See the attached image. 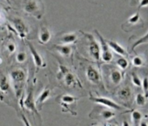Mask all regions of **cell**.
<instances>
[{"label":"cell","instance_id":"6da1fadb","mask_svg":"<svg viewBox=\"0 0 148 126\" xmlns=\"http://www.w3.org/2000/svg\"><path fill=\"white\" fill-rule=\"evenodd\" d=\"M25 76V73L23 69H15L10 73V78L12 84L14 85V89L18 97H19V95L21 93Z\"/></svg>","mask_w":148,"mask_h":126},{"label":"cell","instance_id":"7a4b0ae2","mask_svg":"<svg viewBox=\"0 0 148 126\" xmlns=\"http://www.w3.org/2000/svg\"><path fill=\"white\" fill-rule=\"evenodd\" d=\"M95 33H97L99 39V42H100V49H101V54H100V59L104 61V62H111L113 59V54L107 44V42L103 39V37L99 34V33L98 31H95Z\"/></svg>","mask_w":148,"mask_h":126},{"label":"cell","instance_id":"3957f363","mask_svg":"<svg viewBox=\"0 0 148 126\" xmlns=\"http://www.w3.org/2000/svg\"><path fill=\"white\" fill-rule=\"evenodd\" d=\"M87 37L89 39V46H88L89 53L95 60L98 61L100 60V54H101L100 46L98 43V41L93 38V36H92L91 34H88Z\"/></svg>","mask_w":148,"mask_h":126},{"label":"cell","instance_id":"277c9868","mask_svg":"<svg viewBox=\"0 0 148 126\" xmlns=\"http://www.w3.org/2000/svg\"><path fill=\"white\" fill-rule=\"evenodd\" d=\"M91 100H92L94 102L100 104L102 106H105L108 109H116V110L122 109V107L120 105H119L117 102H115L114 101H112L107 97H92V96H91Z\"/></svg>","mask_w":148,"mask_h":126},{"label":"cell","instance_id":"5b68a950","mask_svg":"<svg viewBox=\"0 0 148 126\" xmlns=\"http://www.w3.org/2000/svg\"><path fill=\"white\" fill-rule=\"evenodd\" d=\"M86 76L87 80L92 84H99L101 81V76L99 72L96 68L92 65L87 66L86 69Z\"/></svg>","mask_w":148,"mask_h":126},{"label":"cell","instance_id":"8992f818","mask_svg":"<svg viewBox=\"0 0 148 126\" xmlns=\"http://www.w3.org/2000/svg\"><path fill=\"white\" fill-rule=\"evenodd\" d=\"M28 46H29V49H30V53H31V55L33 59V61H34V64L36 67L38 68H44L46 66L45 62V60L44 58L42 57V55L35 49V47L33 46L32 44L31 43H28Z\"/></svg>","mask_w":148,"mask_h":126},{"label":"cell","instance_id":"52a82bcc","mask_svg":"<svg viewBox=\"0 0 148 126\" xmlns=\"http://www.w3.org/2000/svg\"><path fill=\"white\" fill-rule=\"evenodd\" d=\"M23 10L27 14L35 15L39 10V3L38 0H27L23 6Z\"/></svg>","mask_w":148,"mask_h":126},{"label":"cell","instance_id":"ba28073f","mask_svg":"<svg viewBox=\"0 0 148 126\" xmlns=\"http://www.w3.org/2000/svg\"><path fill=\"white\" fill-rule=\"evenodd\" d=\"M12 22H13L14 27L16 28L17 33H18V35L22 39H25L27 36V33H28L27 26L25 24V22L21 19H14Z\"/></svg>","mask_w":148,"mask_h":126},{"label":"cell","instance_id":"9c48e42d","mask_svg":"<svg viewBox=\"0 0 148 126\" xmlns=\"http://www.w3.org/2000/svg\"><path fill=\"white\" fill-rule=\"evenodd\" d=\"M51 39V33L47 27H41L38 33V42L40 44H47Z\"/></svg>","mask_w":148,"mask_h":126},{"label":"cell","instance_id":"30bf717a","mask_svg":"<svg viewBox=\"0 0 148 126\" xmlns=\"http://www.w3.org/2000/svg\"><path fill=\"white\" fill-rule=\"evenodd\" d=\"M106 42H107V44H108L110 49H112V50L113 52H115L117 54L121 55V56H125V55L127 54L125 49L121 45H119L118 42L112 41V40H108V41H106Z\"/></svg>","mask_w":148,"mask_h":126},{"label":"cell","instance_id":"8fae6325","mask_svg":"<svg viewBox=\"0 0 148 126\" xmlns=\"http://www.w3.org/2000/svg\"><path fill=\"white\" fill-rule=\"evenodd\" d=\"M78 39V35L74 33H65L64 34L60 39L59 41L61 44H65V45H70L74 43Z\"/></svg>","mask_w":148,"mask_h":126},{"label":"cell","instance_id":"7c38bea8","mask_svg":"<svg viewBox=\"0 0 148 126\" xmlns=\"http://www.w3.org/2000/svg\"><path fill=\"white\" fill-rule=\"evenodd\" d=\"M51 93V89H47V88L45 89L39 94V96H38L37 100L35 101V103H36L37 105H38V106H41L45 101H47V100L50 98Z\"/></svg>","mask_w":148,"mask_h":126},{"label":"cell","instance_id":"4fadbf2b","mask_svg":"<svg viewBox=\"0 0 148 126\" xmlns=\"http://www.w3.org/2000/svg\"><path fill=\"white\" fill-rule=\"evenodd\" d=\"M55 48L62 56H64V57H69L72 53V48L69 45H65V44L57 45Z\"/></svg>","mask_w":148,"mask_h":126},{"label":"cell","instance_id":"5bb4252c","mask_svg":"<svg viewBox=\"0 0 148 126\" xmlns=\"http://www.w3.org/2000/svg\"><path fill=\"white\" fill-rule=\"evenodd\" d=\"M110 79L114 85H119L123 80V75L119 70L113 69L110 74Z\"/></svg>","mask_w":148,"mask_h":126},{"label":"cell","instance_id":"9a60e30c","mask_svg":"<svg viewBox=\"0 0 148 126\" xmlns=\"http://www.w3.org/2000/svg\"><path fill=\"white\" fill-rule=\"evenodd\" d=\"M64 82L67 87H73L76 86L78 83V81L76 79V77L74 76L73 74H71V72H68L64 75Z\"/></svg>","mask_w":148,"mask_h":126},{"label":"cell","instance_id":"2e32d148","mask_svg":"<svg viewBox=\"0 0 148 126\" xmlns=\"http://www.w3.org/2000/svg\"><path fill=\"white\" fill-rule=\"evenodd\" d=\"M0 90L3 93H7L10 90L9 80L4 74H0Z\"/></svg>","mask_w":148,"mask_h":126},{"label":"cell","instance_id":"e0dca14e","mask_svg":"<svg viewBox=\"0 0 148 126\" xmlns=\"http://www.w3.org/2000/svg\"><path fill=\"white\" fill-rule=\"evenodd\" d=\"M25 107L27 108L28 109H31V110H34L37 112V109H36V103H35V101L33 99V96H32V90H30V93L28 94L25 101Z\"/></svg>","mask_w":148,"mask_h":126},{"label":"cell","instance_id":"ac0fdd59","mask_svg":"<svg viewBox=\"0 0 148 126\" xmlns=\"http://www.w3.org/2000/svg\"><path fill=\"white\" fill-rule=\"evenodd\" d=\"M76 100H77L76 97H74L68 94H64L61 96V102H62V104H65V106L75 103Z\"/></svg>","mask_w":148,"mask_h":126},{"label":"cell","instance_id":"d6986e66","mask_svg":"<svg viewBox=\"0 0 148 126\" xmlns=\"http://www.w3.org/2000/svg\"><path fill=\"white\" fill-rule=\"evenodd\" d=\"M131 96H132V91L129 87H125L119 91V98H121L123 100L129 99L131 97Z\"/></svg>","mask_w":148,"mask_h":126},{"label":"cell","instance_id":"ffe728a7","mask_svg":"<svg viewBox=\"0 0 148 126\" xmlns=\"http://www.w3.org/2000/svg\"><path fill=\"white\" fill-rule=\"evenodd\" d=\"M116 63H117V66L121 70H125L128 68V66H129V62H128V60L125 57H119L116 60Z\"/></svg>","mask_w":148,"mask_h":126},{"label":"cell","instance_id":"44dd1931","mask_svg":"<svg viewBox=\"0 0 148 126\" xmlns=\"http://www.w3.org/2000/svg\"><path fill=\"white\" fill-rule=\"evenodd\" d=\"M132 116V122H133V123L135 125L139 124V123H140V121L142 120V117H143L142 114L138 110H133L132 112V116Z\"/></svg>","mask_w":148,"mask_h":126},{"label":"cell","instance_id":"7402d4cb","mask_svg":"<svg viewBox=\"0 0 148 126\" xmlns=\"http://www.w3.org/2000/svg\"><path fill=\"white\" fill-rule=\"evenodd\" d=\"M132 65L134 67L139 68V67H142L145 64V60H144V58L142 56L138 55V56H135V57L132 58Z\"/></svg>","mask_w":148,"mask_h":126},{"label":"cell","instance_id":"603a6c76","mask_svg":"<svg viewBox=\"0 0 148 126\" xmlns=\"http://www.w3.org/2000/svg\"><path fill=\"white\" fill-rule=\"evenodd\" d=\"M101 117L104 119V120H110L112 118H113L115 116V113L111 110V109H104L101 111V114H100Z\"/></svg>","mask_w":148,"mask_h":126},{"label":"cell","instance_id":"cb8c5ba5","mask_svg":"<svg viewBox=\"0 0 148 126\" xmlns=\"http://www.w3.org/2000/svg\"><path fill=\"white\" fill-rule=\"evenodd\" d=\"M145 43H148V32L145 33V36H143L142 38H140L139 39H138L132 46V50H134L139 45H142V44H145Z\"/></svg>","mask_w":148,"mask_h":126},{"label":"cell","instance_id":"d4e9b609","mask_svg":"<svg viewBox=\"0 0 148 126\" xmlns=\"http://www.w3.org/2000/svg\"><path fill=\"white\" fill-rule=\"evenodd\" d=\"M26 60H27V55H26L25 52L20 51V52H18L16 54V61L18 63H20V64H22V63L26 61Z\"/></svg>","mask_w":148,"mask_h":126},{"label":"cell","instance_id":"484cf974","mask_svg":"<svg viewBox=\"0 0 148 126\" xmlns=\"http://www.w3.org/2000/svg\"><path fill=\"white\" fill-rule=\"evenodd\" d=\"M145 102H146V97L145 95L141 94V93H138L137 96H136V104L138 105V106H144L145 104Z\"/></svg>","mask_w":148,"mask_h":126},{"label":"cell","instance_id":"4316f807","mask_svg":"<svg viewBox=\"0 0 148 126\" xmlns=\"http://www.w3.org/2000/svg\"><path fill=\"white\" fill-rule=\"evenodd\" d=\"M132 84H134L135 86L137 87H141V84H142V80L139 78V76L135 74V73H132Z\"/></svg>","mask_w":148,"mask_h":126},{"label":"cell","instance_id":"83f0119b","mask_svg":"<svg viewBox=\"0 0 148 126\" xmlns=\"http://www.w3.org/2000/svg\"><path fill=\"white\" fill-rule=\"evenodd\" d=\"M68 72H69V70H68V69L66 67L63 66L62 64H59V66H58V79L64 77V75L66 73H68Z\"/></svg>","mask_w":148,"mask_h":126},{"label":"cell","instance_id":"f1b7e54d","mask_svg":"<svg viewBox=\"0 0 148 126\" xmlns=\"http://www.w3.org/2000/svg\"><path fill=\"white\" fill-rule=\"evenodd\" d=\"M141 87L144 90V95L145 96V97H148V77H145L142 80V84Z\"/></svg>","mask_w":148,"mask_h":126},{"label":"cell","instance_id":"f546056e","mask_svg":"<svg viewBox=\"0 0 148 126\" xmlns=\"http://www.w3.org/2000/svg\"><path fill=\"white\" fill-rule=\"evenodd\" d=\"M139 19H140L139 14H138V13H135V14H133L132 16H131V17L128 19L127 22H128L129 24H131V25H135V24H137V23L139 21Z\"/></svg>","mask_w":148,"mask_h":126},{"label":"cell","instance_id":"4dcf8cb0","mask_svg":"<svg viewBox=\"0 0 148 126\" xmlns=\"http://www.w3.org/2000/svg\"><path fill=\"white\" fill-rule=\"evenodd\" d=\"M6 50H7V52L10 54H13L16 52V50H17V46H16V45L13 42H10L6 46Z\"/></svg>","mask_w":148,"mask_h":126},{"label":"cell","instance_id":"1f68e13d","mask_svg":"<svg viewBox=\"0 0 148 126\" xmlns=\"http://www.w3.org/2000/svg\"><path fill=\"white\" fill-rule=\"evenodd\" d=\"M148 6V0H140L139 2V7H147Z\"/></svg>","mask_w":148,"mask_h":126},{"label":"cell","instance_id":"d6a6232c","mask_svg":"<svg viewBox=\"0 0 148 126\" xmlns=\"http://www.w3.org/2000/svg\"><path fill=\"white\" fill-rule=\"evenodd\" d=\"M2 22V16H1V14H0V23Z\"/></svg>","mask_w":148,"mask_h":126},{"label":"cell","instance_id":"836d02e7","mask_svg":"<svg viewBox=\"0 0 148 126\" xmlns=\"http://www.w3.org/2000/svg\"><path fill=\"white\" fill-rule=\"evenodd\" d=\"M5 1H7L8 3H10V0H5Z\"/></svg>","mask_w":148,"mask_h":126}]
</instances>
